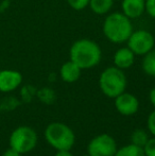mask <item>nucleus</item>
<instances>
[{
  "label": "nucleus",
  "instance_id": "nucleus-9",
  "mask_svg": "<svg viewBox=\"0 0 155 156\" xmlns=\"http://www.w3.org/2000/svg\"><path fill=\"white\" fill-rule=\"evenodd\" d=\"M23 82V76L19 71L11 69L0 70V91L10 93L19 86Z\"/></svg>",
  "mask_w": 155,
  "mask_h": 156
},
{
  "label": "nucleus",
  "instance_id": "nucleus-11",
  "mask_svg": "<svg viewBox=\"0 0 155 156\" xmlns=\"http://www.w3.org/2000/svg\"><path fill=\"white\" fill-rule=\"evenodd\" d=\"M135 54L129 47L120 48L114 55V64L119 69H128L134 64Z\"/></svg>",
  "mask_w": 155,
  "mask_h": 156
},
{
  "label": "nucleus",
  "instance_id": "nucleus-4",
  "mask_svg": "<svg viewBox=\"0 0 155 156\" xmlns=\"http://www.w3.org/2000/svg\"><path fill=\"white\" fill-rule=\"evenodd\" d=\"M99 85L101 91L106 97L115 99L125 91L126 76L122 69H119L116 66L108 67L102 71L99 79Z\"/></svg>",
  "mask_w": 155,
  "mask_h": 156
},
{
  "label": "nucleus",
  "instance_id": "nucleus-23",
  "mask_svg": "<svg viewBox=\"0 0 155 156\" xmlns=\"http://www.w3.org/2000/svg\"><path fill=\"white\" fill-rule=\"evenodd\" d=\"M149 99H150V102H151V104L155 107V87L150 90Z\"/></svg>",
  "mask_w": 155,
  "mask_h": 156
},
{
  "label": "nucleus",
  "instance_id": "nucleus-24",
  "mask_svg": "<svg viewBox=\"0 0 155 156\" xmlns=\"http://www.w3.org/2000/svg\"><path fill=\"white\" fill-rule=\"evenodd\" d=\"M82 156H89L88 154H85V155H82Z\"/></svg>",
  "mask_w": 155,
  "mask_h": 156
},
{
  "label": "nucleus",
  "instance_id": "nucleus-3",
  "mask_svg": "<svg viewBox=\"0 0 155 156\" xmlns=\"http://www.w3.org/2000/svg\"><path fill=\"white\" fill-rule=\"evenodd\" d=\"M45 138L56 151L71 150L76 142L73 131L63 122H52L46 127Z\"/></svg>",
  "mask_w": 155,
  "mask_h": 156
},
{
  "label": "nucleus",
  "instance_id": "nucleus-16",
  "mask_svg": "<svg viewBox=\"0 0 155 156\" xmlns=\"http://www.w3.org/2000/svg\"><path fill=\"white\" fill-rule=\"evenodd\" d=\"M148 140H149V136H148L147 132L145 129H137L131 135V141H132L131 144H136V146L141 147V148L145 147V144H147Z\"/></svg>",
  "mask_w": 155,
  "mask_h": 156
},
{
  "label": "nucleus",
  "instance_id": "nucleus-2",
  "mask_svg": "<svg viewBox=\"0 0 155 156\" xmlns=\"http://www.w3.org/2000/svg\"><path fill=\"white\" fill-rule=\"evenodd\" d=\"M103 33L106 38L112 43H124L133 33L131 19L123 13H113L108 15L104 20Z\"/></svg>",
  "mask_w": 155,
  "mask_h": 156
},
{
  "label": "nucleus",
  "instance_id": "nucleus-1",
  "mask_svg": "<svg viewBox=\"0 0 155 156\" xmlns=\"http://www.w3.org/2000/svg\"><path fill=\"white\" fill-rule=\"evenodd\" d=\"M70 61L76 63L81 69H90L101 61V49L97 43L90 39H79L71 46Z\"/></svg>",
  "mask_w": 155,
  "mask_h": 156
},
{
  "label": "nucleus",
  "instance_id": "nucleus-10",
  "mask_svg": "<svg viewBox=\"0 0 155 156\" xmlns=\"http://www.w3.org/2000/svg\"><path fill=\"white\" fill-rule=\"evenodd\" d=\"M122 11L130 19L139 17L146 10V0H122Z\"/></svg>",
  "mask_w": 155,
  "mask_h": 156
},
{
  "label": "nucleus",
  "instance_id": "nucleus-22",
  "mask_svg": "<svg viewBox=\"0 0 155 156\" xmlns=\"http://www.w3.org/2000/svg\"><path fill=\"white\" fill-rule=\"evenodd\" d=\"M54 156H73V155L70 152V150H62V151H58Z\"/></svg>",
  "mask_w": 155,
  "mask_h": 156
},
{
  "label": "nucleus",
  "instance_id": "nucleus-19",
  "mask_svg": "<svg viewBox=\"0 0 155 156\" xmlns=\"http://www.w3.org/2000/svg\"><path fill=\"white\" fill-rule=\"evenodd\" d=\"M148 129L153 136H155V109L152 112L148 117Z\"/></svg>",
  "mask_w": 155,
  "mask_h": 156
},
{
  "label": "nucleus",
  "instance_id": "nucleus-13",
  "mask_svg": "<svg viewBox=\"0 0 155 156\" xmlns=\"http://www.w3.org/2000/svg\"><path fill=\"white\" fill-rule=\"evenodd\" d=\"M114 4V0H90L89 6L91 11L98 15H103L110 12Z\"/></svg>",
  "mask_w": 155,
  "mask_h": 156
},
{
  "label": "nucleus",
  "instance_id": "nucleus-7",
  "mask_svg": "<svg viewBox=\"0 0 155 156\" xmlns=\"http://www.w3.org/2000/svg\"><path fill=\"white\" fill-rule=\"evenodd\" d=\"M128 47L137 55H146L154 47L155 39L150 32L146 30H138L131 34L128 41Z\"/></svg>",
  "mask_w": 155,
  "mask_h": 156
},
{
  "label": "nucleus",
  "instance_id": "nucleus-17",
  "mask_svg": "<svg viewBox=\"0 0 155 156\" xmlns=\"http://www.w3.org/2000/svg\"><path fill=\"white\" fill-rule=\"evenodd\" d=\"M143 152L146 156H155V136L149 138L147 144L143 147Z\"/></svg>",
  "mask_w": 155,
  "mask_h": 156
},
{
  "label": "nucleus",
  "instance_id": "nucleus-12",
  "mask_svg": "<svg viewBox=\"0 0 155 156\" xmlns=\"http://www.w3.org/2000/svg\"><path fill=\"white\" fill-rule=\"evenodd\" d=\"M81 70L82 69L79 67L77 64L73 63L72 61H68V62L63 64V66L61 67V78L66 83L77 82L81 76Z\"/></svg>",
  "mask_w": 155,
  "mask_h": 156
},
{
  "label": "nucleus",
  "instance_id": "nucleus-18",
  "mask_svg": "<svg viewBox=\"0 0 155 156\" xmlns=\"http://www.w3.org/2000/svg\"><path fill=\"white\" fill-rule=\"evenodd\" d=\"M90 0H67L68 4L73 9V10L81 11L85 9L89 4Z\"/></svg>",
  "mask_w": 155,
  "mask_h": 156
},
{
  "label": "nucleus",
  "instance_id": "nucleus-8",
  "mask_svg": "<svg viewBox=\"0 0 155 156\" xmlns=\"http://www.w3.org/2000/svg\"><path fill=\"white\" fill-rule=\"evenodd\" d=\"M115 107L121 115L132 116L138 112L139 101L134 94L124 91L115 98Z\"/></svg>",
  "mask_w": 155,
  "mask_h": 156
},
{
  "label": "nucleus",
  "instance_id": "nucleus-14",
  "mask_svg": "<svg viewBox=\"0 0 155 156\" xmlns=\"http://www.w3.org/2000/svg\"><path fill=\"white\" fill-rule=\"evenodd\" d=\"M114 156H146V154L143 152V148L130 144L117 149V152Z\"/></svg>",
  "mask_w": 155,
  "mask_h": 156
},
{
  "label": "nucleus",
  "instance_id": "nucleus-5",
  "mask_svg": "<svg viewBox=\"0 0 155 156\" xmlns=\"http://www.w3.org/2000/svg\"><path fill=\"white\" fill-rule=\"evenodd\" d=\"M37 144V134L32 127L19 126L13 131L10 137V147L20 154L29 153Z\"/></svg>",
  "mask_w": 155,
  "mask_h": 156
},
{
  "label": "nucleus",
  "instance_id": "nucleus-21",
  "mask_svg": "<svg viewBox=\"0 0 155 156\" xmlns=\"http://www.w3.org/2000/svg\"><path fill=\"white\" fill-rule=\"evenodd\" d=\"M3 156H21V154L10 147V149H8V150L3 153Z\"/></svg>",
  "mask_w": 155,
  "mask_h": 156
},
{
  "label": "nucleus",
  "instance_id": "nucleus-15",
  "mask_svg": "<svg viewBox=\"0 0 155 156\" xmlns=\"http://www.w3.org/2000/svg\"><path fill=\"white\" fill-rule=\"evenodd\" d=\"M143 70L148 76H155V49L148 52L143 60Z\"/></svg>",
  "mask_w": 155,
  "mask_h": 156
},
{
  "label": "nucleus",
  "instance_id": "nucleus-6",
  "mask_svg": "<svg viewBox=\"0 0 155 156\" xmlns=\"http://www.w3.org/2000/svg\"><path fill=\"white\" fill-rule=\"evenodd\" d=\"M115 139L108 134H100L93 137L87 146L89 156H114L117 152Z\"/></svg>",
  "mask_w": 155,
  "mask_h": 156
},
{
  "label": "nucleus",
  "instance_id": "nucleus-20",
  "mask_svg": "<svg viewBox=\"0 0 155 156\" xmlns=\"http://www.w3.org/2000/svg\"><path fill=\"white\" fill-rule=\"evenodd\" d=\"M146 11L150 16L155 18V0H146Z\"/></svg>",
  "mask_w": 155,
  "mask_h": 156
}]
</instances>
